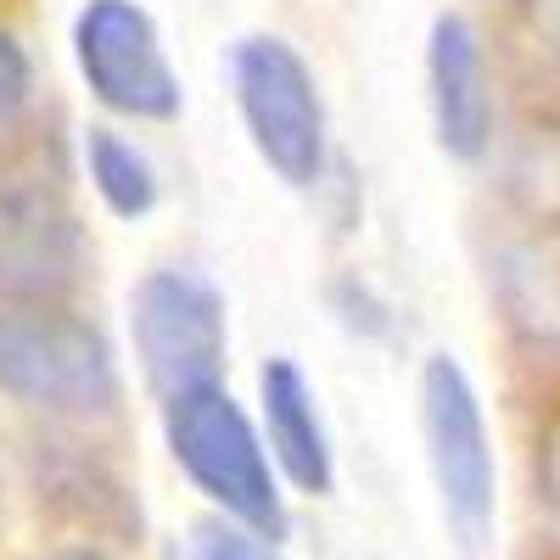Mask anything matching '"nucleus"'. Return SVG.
<instances>
[{"label": "nucleus", "instance_id": "obj_1", "mask_svg": "<svg viewBox=\"0 0 560 560\" xmlns=\"http://www.w3.org/2000/svg\"><path fill=\"white\" fill-rule=\"evenodd\" d=\"M420 438H427V465L448 538L459 544V555L482 560L499 522V459L482 393L454 353H432L420 364Z\"/></svg>", "mask_w": 560, "mask_h": 560}, {"label": "nucleus", "instance_id": "obj_9", "mask_svg": "<svg viewBox=\"0 0 560 560\" xmlns=\"http://www.w3.org/2000/svg\"><path fill=\"white\" fill-rule=\"evenodd\" d=\"M258 404H264L269 454H275L280 471H287V482L298 493L325 499L337 488V454H331V438H325L319 398H314V382L303 376V364L275 353L258 370Z\"/></svg>", "mask_w": 560, "mask_h": 560}, {"label": "nucleus", "instance_id": "obj_8", "mask_svg": "<svg viewBox=\"0 0 560 560\" xmlns=\"http://www.w3.org/2000/svg\"><path fill=\"white\" fill-rule=\"evenodd\" d=\"M427 96L438 147L454 163H477L493 140V90H488V57L482 34L465 12H438L427 34Z\"/></svg>", "mask_w": 560, "mask_h": 560}, {"label": "nucleus", "instance_id": "obj_14", "mask_svg": "<svg viewBox=\"0 0 560 560\" xmlns=\"http://www.w3.org/2000/svg\"><path fill=\"white\" fill-rule=\"evenodd\" d=\"M544 499H549L555 522H560V443L549 448V465H544Z\"/></svg>", "mask_w": 560, "mask_h": 560}, {"label": "nucleus", "instance_id": "obj_2", "mask_svg": "<svg viewBox=\"0 0 560 560\" xmlns=\"http://www.w3.org/2000/svg\"><path fill=\"white\" fill-rule=\"evenodd\" d=\"M163 438L168 454L197 493H208L236 527L258 533V538H280L287 533V504H280V482H275V454L258 438L253 415L219 387H197L163 409Z\"/></svg>", "mask_w": 560, "mask_h": 560}, {"label": "nucleus", "instance_id": "obj_10", "mask_svg": "<svg viewBox=\"0 0 560 560\" xmlns=\"http://www.w3.org/2000/svg\"><path fill=\"white\" fill-rule=\"evenodd\" d=\"M84 168L96 197L107 202V213L118 219H147L158 208V168L147 163V152L124 140L118 129H90L84 135Z\"/></svg>", "mask_w": 560, "mask_h": 560}, {"label": "nucleus", "instance_id": "obj_7", "mask_svg": "<svg viewBox=\"0 0 560 560\" xmlns=\"http://www.w3.org/2000/svg\"><path fill=\"white\" fill-rule=\"evenodd\" d=\"M84 275V230L45 185L0 191V292L18 308H51Z\"/></svg>", "mask_w": 560, "mask_h": 560}, {"label": "nucleus", "instance_id": "obj_12", "mask_svg": "<svg viewBox=\"0 0 560 560\" xmlns=\"http://www.w3.org/2000/svg\"><path fill=\"white\" fill-rule=\"evenodd\" d=\"M28 90H34V68H28V51L18 45V34L0 28V124L18 118L28 107Z\"/></svg>", "mask_w": 560, "mask_h": 560}, {"label": "nucleus", "instance_id": "obj_4", "mask_svg": "<svg viewBox=\"0 0 560 560\" xmlns=\"http://www.w3.org/2000/svg\"><path fill=\"white\" fill-rule=\"evenodd\" d=\"M230 84H236V107L247 124L253 152L264 158V168L308 191L325 174V102L314 68L298 57L292 39L280 34H247L230 51Z\"/></svg>", "mask_w": 560, "mask_h": 560}, {"label": "nucleus", "instance_id": "obj_11", "mask_svg": "<svg viewBox=\"0 0 560 560\" xmlns=\"http://www.w3.org/2000/svg\"><path fill=\"white\" fill-rule=\"evenodd\" d=\"M185 560H280L269 538L236 527V522H197L191 544H185Z\"/></svg>", "mask_w": 560, "mask_h": 560}, {"label": "nucleus", "instance_id": "obj_13", "mask_svg": "<svg viewBox=\"0 0 560 560\" xmlns=\"http://www.w3.org/2000/svg\"><path fill=\"white\" fill-rule=\"evenodd\" d=\"M538 34H544V45L560 57V0H538Z\"/></svg>", "mask_w": 560, "mask_h": 560}, {"label": "nucleus", "instance_id": "obj_5", "mask_svg": "<svg viewBox=\"0 0 560 560\" xmlns=\"http://www.w3.org/2000/svg\"><path fill=\"white\" fill-rule=\"evenodd\" d=\"M129 331L147 387L163 398V409L197 387H219L230 359V325L213 280L191 269H152L129 292Z\"/></svg>", "mask_w": 560, "mask_h": 560}, {"label": "nucleus", "instance_id": "obj_15", "mask_svg": "<svg viewBox=\"0 0 560 560\" xmlns=\"http://www.w3.org/2000/svg\"><path fill=\"white\" fill-rule=\"evenodd\" d=\"M51 560H113V555H102V549H90V544H73V549H57Z\"/></svg>", "mask_w": 560, "mask_h": 560}, {"label": "nucleus", "instance_id": "obj_6", "mask_svg": "<svg viewBox=\"0 0 560 560\" xmlns=\"http://www.w3.org/2000/svg\"><path fill=\"white\" fill-rule=\"evenodd\" d=\"M73 62L90 96L118 118L168 124L185 107V84L140 0H84L73 18Z\"/></svg>", "mask_w": 560, "mask_h": 560}, {"label": "nucleus", "instance_id": "obj_3", "mask_svg": "<svg viewBox=\"0 0 560 560\" xmlns=\"http://www.w3.org/2000/svg\"><path fill=\"white\" fill-rule=\"evenodd\" d=\"M0 393L45 409L96 420L118 409V359L90 319L62 308H0Z\"/></svg>", "mask_w": 560, "mask_h": 560}]
</instances>
